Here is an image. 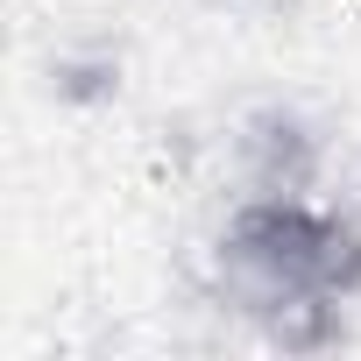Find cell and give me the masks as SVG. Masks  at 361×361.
I'll use <instances>...</instances> for the list:
<instances>
[{
	"instance_id": "2",
	"label": "cell",
	"mask_w": 361,
	"mask_h": 361,
	"mask_svg": "<svg viewBox=\"0 0 361 361\" xmlns=\"http://www.w3.org/2000/svg\"><path fill=\"white\" fill-rule=\"evenodd\" d=\"M234 163H241L248 192L312 199L319 177H326V128L290 99H262L234 121Z\"/></svg>"
},
{
	"instance_id": "1",
	"label": "cell",
	"mask_w": 361,
	"mask_h": 361,
	"mask_svg": "<svg viewBox=\"0 0 361 361\" xmlns=\"http://www.w3.org/2000/svg\"><path fill=\"white\" fill-rule=\"evenodd\" d=\"M220 290L241 319L283 305V298H361V213L312 206L283 192H248L213 241Z\"/></svg>"
},
{
	"instance_id": "4",
	"label": "cell",
	"mask_w": 361,
	"mask_h": 361,
	"mask_svg": "<svg viewBox=\"0 0 361 361\" xmlns=\"http://www.w3.org/2000/svg\"><path fill=\"white\" fill-rule=\"evenodd\" d=\"M248 326L269 347H283V354H326V347L347 340V305L340 298H283V305L255 312Z\"/></svg>"
},
{
	"instance_id": "5",
	"label": "cell",
	"mask_w": 361,
	"mask_h": 361,
	"mask_svg": "<svg viewBox=\"0 0 361 361\" xmlns=\"http://www.w3.org/2000/svg\"><path fill=\"white\" fill-rule=\"evenodd\" d=\"M227 8H255V15H298L305 0H227Z\"/></svg>"
},
{
	"instance_id": "3",
	"label": "cell",
	"mask_w": 361,
	"mask_h": 361,
	"mask_svg": "<svg viewBox=\"0 0 361 361\" xmlns=\"http://www.w3.org/2000/svg\"><path fill=\"white\" fill-rule=\"evenodd\" d=\"M43 85H50L57 106L92 114V106H114V99H121L128 64H121V50H106V43H71V50H57V57L43 64Z\"/></svg>"
}]
</instances>
